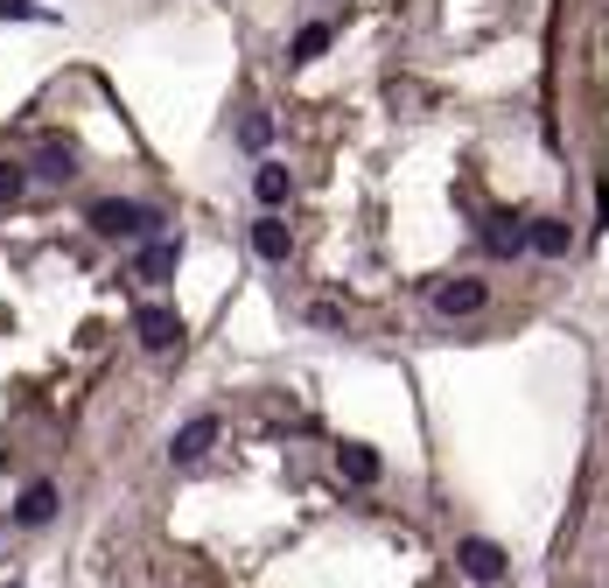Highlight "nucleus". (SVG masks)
Masks as SVG:
<instances>
[{
    "mask_svg": "<svg viewBox=\"0 0 609 588\" xmlns=\"http://www.w3.org/2000/svg\"><path fill=\"white\" fill-rule=\"evenodd\" d=\"M91 232H99V238H147V232H155V211H147V203H126V197H99V203H91Z\"/></svg>",
    "mask_w": 609,
    "mask_h": 588,
    "instance_id": "obj_1",
    "label": "nucleus"
},
{
    "mask_svg": "<svg viewBox=\"0 0 609 588\" xmlns=\"http://www.w3.org/2000/svg\"><path fill=\"white\" fill-rule=\"evenodd\" d=\"M455 567H463V575H469V581H477V588H498V581L511 575V561H505V546H498V540H484V533H469L463 546H455Z\"/></svg>",
    "mask_w": 609,
    "mask_h": 588,
    "instance_id": "obj_2",
    "label": "nucleus"
},
{
    "mask_svg": "<svg viewBox=\"0 0 609 588\" xmlns=\"http://www.w3.org/2000/svg\"><path fill=\"white\" fill-rule=\"evenodd\" d=\"M133 336H141V351L168 357V351L182 344V315H176V309H162V301H147V309L133 315Z\"/></svg>",
    "mask_w": 609,
    "mask_h": 588,
    "instance_id": "obj_3",
    "label": "nucleus"
},
{
    "mask_svg": "<svg viewBox=\"0 0 609 588\" xmlns=\"http://www.w3.org/2000/svg\"><path fill=\"white\" fill-rule=\"evenodd\" d=\"M218 442V413H197V421H182L176 428V442H168V463L189 469V463H203V448Z\"/></svg>",
    "mask_w": 609,
    "mask_h": 588,
    "instance_id": "obj_4",
    "label": "nucleus"
},
{
    "mask_svg": "<svg viewBox=\"0 0 609 588\" xmlns=\"http://www.w3.org/2000/svg\"><path fill=\"white\" fill-rule=\"evenodd\" d=\"M484 295H490V288H484V280H469V274H463V280H442V288H434V315L463 322V315L484 309Z\"/></svg>",
    "mask_w": 609,
    "mask_h": 588,
    "instance_id": "obj_5",
    "label": "nucleus"
},
{
    "mask_svg": "<svg viewBox=\"0 0 609 588\" xmlns=\"http://www.w3.org/2000/svg\"><path fill=\"white\" fill-rule=\"evenodd\" d=\"M176 267H182V245L176 238H147L141 259H133V274H141V280H176Z\"/></svg>",
    "mask_w": 609,
    "mask_h": 588,
    "instance_id": "obj_6",
    "label": "nucleus"
},
{
    "mask_svg": "<svg viewBox=\"0 0 609 588\" xmlns=\"http://www.w3.org/2000/svg\"><path fill=\"white\" fill-rule=\"evenodd\" d=\"M484 253H490V259H519V253H532V238H525V218H490V232H484Z\"/></svg>",
    "mask_w": 609,
    "mask_h": 588,
    "instance_id": "obj_7",
    "label": "nucleus"
},
{
    "mask_svg": "<svg viewBox=\"0 0 609 588\" xmlns=\"http://www.w3.org/2000/svg\"><path fill=\"white\" fill-rule=\"evenodd\" d=\"M336 469H344L351 484H378V477H386V455L365 448V442H344V448H336Z\"/></svg>",
    "mask_w": 609,
    "mask_h": 588,
    "instance_id": "obj_8",
    "label": "nucleus"
},
{
    "mask_svg": "<svg viewBox=\"0 0 609 588\" xmlns=\"http://www.w3.org/2000/svg\"><path fill=\"white\" fill-rule=\"evenodd\" d=\"M29 176H35V182H70V176H78V147H70V141H49L43 155H35Z\"/></svg>",
    "mask_w": 609,
    "mask_h": 588,
    "instance_id": "obj_9",
    "label": "nucleus"
},
{
    "mask_svg": "<svg viewBox=\"0 0 609 588\" xmlns=\"http://www.w3.org/2000/svg\"><path fill=\"white\" fill-rule=\"evenodd\" d=\"M288 189H295V182H288V168H280V162H259V168H253V197H259V211H266V218H274L280 203H288Z\"/></svg>",
    "mask_w": 609,
    "mask_h": 588,
    "instance_id": "obj_10",
    "label": "nucleus"
},
{
    "mask_svg": "<svg viewBox=\"0 0 609 588\" xmlns=\"http://www.w3.org/2000/svg\"><path fill=\"white\" fill-rule=\"evenodd\" d=\"M253 253L266 259V267H280V259L295 253V232H288L280 218H259V224H253Z\"/></svg>",
    "mask_w": 609,
    "mask_h": 588,
    "instance_id": "obj_11",
    "label": "nucleus"
},
{
    "mask_svg": "<svg viewBox=\"0 0 609 588\" xmlns=\"http://www.w3.org/2000/svg\"><path fill=\"white\" fill-rule=\"evenodd\" d=\"M14 519L22 525H49L56 519V484H29L22 498H14Z\"/></svg>",
    "mask_w": 609,
    "mask_h": 588,
    "instance_id": "obj_12",
    "label": "nucleus"
},
{
    "mask_svg": "<svg viewBox=\"0 0 609 588\" xmlns=\"http://www.w3.org/2000/svg\"><path fill=\"white\" fill-rule=\"evenodd\" d=\"M525 238H532V253H540V259H561V253H567V224H561V218H532Z\"/></svg>",
    "mask_w": 609,
    "mask_h": 588,
    "instance_id": "obj_13",
    "label": "nucleus"
},
{
    "mask_svg": "<svg viewBox=\"0 0 609 588\" xmlns=\"http://www.w3.org/2000/svg\"><path fill=\"white\" fill-rule=\"evenodd\" d=\"M266 141H274V112H245V120H239V147L266 155Z\"/></svg>",
    "mask_w": 609,
    "mask_h": 588,
    "instance_id": "obj_14",
    "label": "nucleus"
},
{
    "mask_svg": "<svg viewBox=\"0 0 609 588\" xmlns=\"http://www.w3.org/2000/svg\"><path fill=\"white\" fill-rule=\"evenodd\" d=\"M322 49H330V22H309V29L295 35V49H288V56H295V64H315Z\"/></svg>",
    "mask_w": 609,
    "mask_h": 588,
    "instance_id": "obj_15",
    "label": "nucleus"
},
{
    "mask_svg": "<svg viewBox=\"0 0 609 588\" xmlns=\"http://www.w3.org/2000/svg\"><path fill=\"white\" fill-rule=\"evenodd\" d=\"M0 22H56L43 0H0Z\"/></svg>",
    "mask_w": 609,
    "mask_h": 588,
    "instance_id": "obj_16",
    "label": "nucleus"
},
{
    "mask_svg": "<svg viewBox=\"0 0 609 588\" xmlns=\"http://www.w3.org/2000/svg\"><path fill=\"white\" fill-rule=\"evenodd\" d=\"M22 189H29V168L22 162H0V203H14Z\"/></svg>",
    "mask_w": 609,
    "mask_h": 588,
    "instance_id": "obj_17",
    "label": "nucleus"
}]
</instances>
